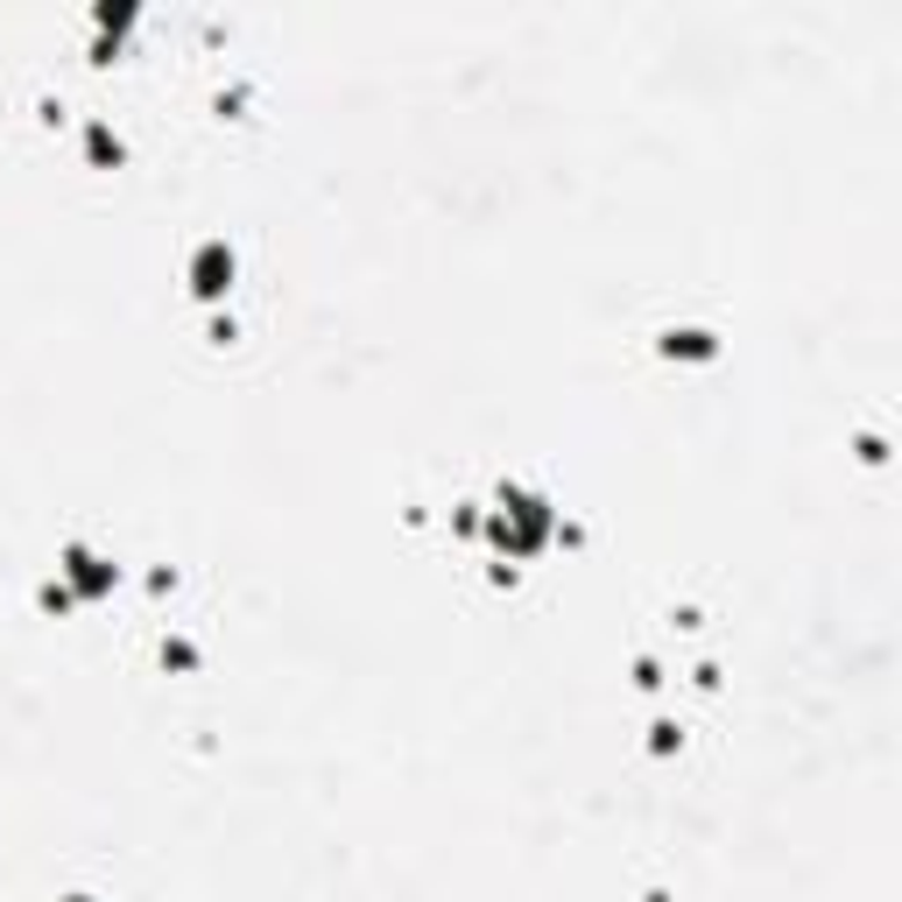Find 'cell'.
Masks as SVG:
<instances>
[{
  "label": "cell",
  "instance_id": "cell-1",
  "mask_svg": "<svg viewBox=\"0 0 902 902\" xmlns=\"http://www.w3.org/2000/svg\"><path fill=\"white\" fill-rule=\"evenodd\" d=\"M190 276H198V297H219L226 282H234V255H226L219 240H212V247H198V268H190Z\"/></svg>",
  "mask_w": 902,
  "mask_h": 902
}]
</instances>
